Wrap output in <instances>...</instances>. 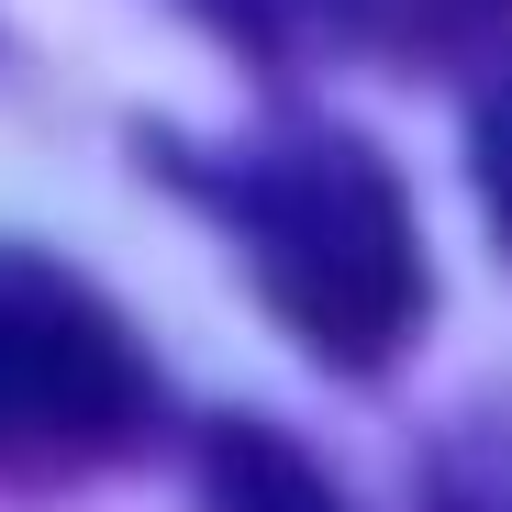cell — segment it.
<instances>
[{
    "label": "cell",
    "mask_w": 512,
    "mask_h": 512,
    "mask_svg": "<svg viewBox=\"0 0 512 512\" xmlns=\"http://www.w3.org/2000/svg\"><path fill=\"white\" fill-rule=\"evenodd\" d=\"M468 179H479V201H490V223L512 234V78L479 101V134H468Z\"/></svg>",
    "instance_id": "5b68a950"
},
{
    "label": "cell",
    "mask_w": 512,
    "mask_h": 512,
    "mask_svg": "<svg viewBox=\"0 0 512 512\" xmlns=\"http://www.w3.org/2000/svg\"><path fill=\"white\" fill-rule=\"evenodd\" d=\"M245 245H256V279H268L279 323L301 346L379 368L412 312H423V245L412 212L390 190V167L357 145H290L245 179Z\"/></svg>",
    "instance_id": "6da1fadb"
},
{
    "label": "cell",
    "mask_w": 512,
    "mask_h": 512,
    "mask_svg": "<svg viewBox=\"0 0 512 512\" xmlns=\"http://www.w3.org/2000/svg\"><path fill=\"white\" fill-rule=\"evenodd\" d=\"M134 423H145V357L123 346V323L78 279L0 256V457L67 468L123 446Z\"/></svg>",
    "instance_id": "7a4b0ae2"
},
{
    "label": "cell",
    "mask_w": 512,
    "mask_h": 512,
    "mask_svg": "<svg viewBox=\"0 0 512 512\" xmlns=\"http://www.w3.org/2000/svg\"><path fill=\"white\" fill-rule=\"evenodd\" d=\"M334 23L401 67H490L512 45V0H334Z\"/></svg>",
    "instance_id": "3957f363"
},
{
    "label": "cell",
    "mask_w": 512,
    "mask_h": 512,
    "mask_svg": "<svg viewBox=\"0 0 512 512\" xmlns=\"http://www.w3.org/2000/svg\"><path fill=\"white\" fill-rule=\"evenodd\" d=\"M457 512H468V501H457ZM490 512H512V490H501V501H490Z\"/></svg>",
    "instance_id": "8992f818"
},
{
    "label": "cell",
    "mask_w": 512,
    "mask_h": 512,
    "mask_svg": "<svg viewBox=\"0 0 512 512\" xmlns=\"http://www.w3.org/2000/svg\"><path fill=\"white\" fill-rule=\"evenodd\" d=\"M201 490H212V512H346L323 490V468L301 446H279L268 423H223L201 457Z\"/></svg>",
    "instance_id": "277c9868"
}]
</instances>
